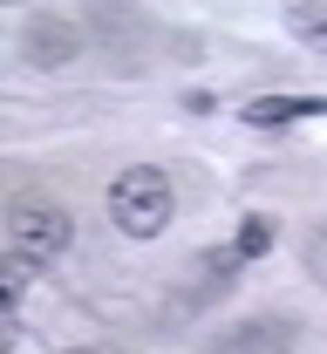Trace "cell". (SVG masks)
I'll return each mask as SVG.
<instances>
[{
    "label": "cell",
    "mask_w": 327,
    "mask_h": 354,
    "mask_svg": "<svg viewBox=\"0 0 327 354\" xmlns=\"http://www.w3.org/2000/svg\"><path fill=\"white\" fill-rule=\"evenodd\" d=\"M178 212V191H171V177L157 171V164H130V171L109 184V218L123 225L130 239H157L164 225Z\"/></svg>",
    "instance_id": "obj_1"
},
{
    "label": "cell",
    "mask_w": 327,
    "mask_h": 354,
    "mask_svg": "<svg viewBox=\"0 0 327 354\" xmlns=\"http://www.w3.org/2000/svg\"><path fill=\"white\" fill-rule=\"evenodd\" d=\"M7 245L21 252V259H55L62 245H68V212L55 205V198H41V191H21L14 205H7Z\"/></svg>",
    "instance_id": "obj_2"
},
{
    "label": "cell",
    "mask_w": 327,
    "mask_h": 354,
    "mask_svg": "<svg viewBox=\"0 0 327 354\" xmlns=\"http://www.w3.org/2000/svg\"><path fill=\"white\" fill-rule=\"evenodd\" d=\"M21 55H28L35 68H68V62L82 55V28H75L68 14H48V7H35V14L21 21Z\"/></svg>",
    "instance_id": "obj_3"
},
{
    "label": "cell",
    "mask_w": 327,
    "mask_h": 354,
    "mask_svg": "<svg viewBox=\"0 0 327 354\" xmlns=\"http://www.w3.org/2000/svg\"><path fill=\"white\" fill-rule=\"evenodd\" d=\"M307 116H327V95H252L245 102L252 130H286V123H307Z\"/></svg>",
    "instance_id": "obj_4"
},
{
    "label": "cell",
    "mask_w": 327,
    "mask_h": 354,
    "mask_svg": "<svg viewBox=\"0 0 327 354\" xmlns=\"http://www.w3.org/2000/svg\"><path fill=\"white\" fill-rule=\"evenodd\" d=\"M293 348V327H245L232 341H218V354H286Z\"/></svg>",
    "instance_id": "obj_5"
},
{
    "label": "cell",
    "mask_w": 327,
    "mask_h": 354,
    "mask_svg": "<svg viewBox=\"0 0 327 354\" xmlns=\"http://www.w3.org/2000/svg\"><path fill=\"white\" fill-rule=\"evenodd\" d=\"M266 245H273V218H266V212H252V218L239 225V259H259Z\"/></svg>",
    "instance_id": "obj_6"
},
{
    "label": "cell",
    "mask_w": 327,
    "mask_h": 354,
    "mask_svg": "<svg viewBox=\"0 0 327 354\" xmlns=\"http://www.w3.org/2000/svg\"><path fill=\"white\" fill-rule=\"evenodd\" d=\"M300 259H307V279H314V286H327V225H314V232H307Z\"/></svg>",
    "instance_id": "obj_7"
},
{
    "label": "cell",
    "mask_w": 327,
    "mask_h": 354,
    "mask_svg": "<svg viewBox=\"0 0 327 354\" xmlns=\"http://www.w3.org/2000/svg\"><path fill=\"white\" fill-rule=\"evenodd\" d=\"M28 279H35V259H21V252H7V313L21 307V293H28Z\"/></svg>",
    "instance_id": "obj_8"
},
{
    "label": "cell",
    "mask_w": 327,
    "mask_h": 354,
    "mask_svg": "<svg viewBox=\"0 0 327 354\" xmlns=\"http://www.w3.org/2000/svg\"><path fill=\"white\" fill-rule=\"evenodd\" d=\"M293 35H314V41L327 48V7H300V14H293Z\"/></svg>",
    "instance_id": "obj_9"
},
{
    "label": "cell",
    "mask_w": 327,
    "mask_h": 354,
    "mask_svg": "<svg viewBox=\"0 0 327 354\" xmlns=\"http://www.w3.org/2000/svg\"><path fill=\"white\" fill-rule=\"evenodd\" d=\"M68 354H109V348H68Z\"/></svg>",
    "instance_id": "obj_10"
}]
</instances>
